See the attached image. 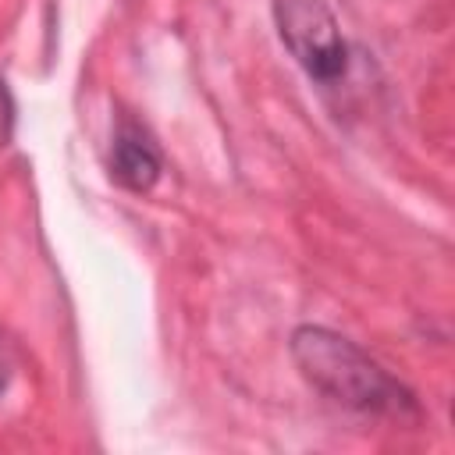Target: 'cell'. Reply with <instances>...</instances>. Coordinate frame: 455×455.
Segmentation results:
<instances>
[{
    "instance_id": "obj_3",
    "label": "cell",
    "mask_w": 455,
    "mask_h": 455,
    "mask_svg": "<svg viewBox=\"0 0 455 455\" xmlns=\"http://www.w3.org/2000/svg\"><path fill=\"white\" fill-rule=\"evenodd\" d=\"M164 171V156L146 124L121 117L110 146V178L128 192H149Z\"/></svg>"
},
{
    "instance_id": "obj_5",
    "label": "cell",
    "mask_w": 455,
    "mask_h": 455,
    "mask_svg": "<svg viewBox=\"0 0 455 455\" xmlns=\"http://www.w3.org/2000/svg\"><path fill=\"white\" fill-rule=\"evenodd\" d=\"M11 377H14V352H11V341L0 334V395L7 391Z\"/></svg>"
},
{
    "instance_id": "obj_1",
    "label": "cell",
    "mask_w": 455,
    "mask_h": 455,
    "mask_svg": "<svg viewBox=\"0 0 455 455\" xmlns=\"http://www.w3.org/2000/svg\"><path fill=\"white\" fill-rule=\"evenodd\" d=\"M291 359L320 395H327L331 402L352 412L419 419L416 395L402 380H395L377 359H370L355 341L327 327H313V323L299 327L291 334Z\"/></svg>"
},
{
    "instance_id": "obj_4",
    "label": "cell",
    "mask_w": 455,
    "mask_h": 455,
    "mask_svg": "<svg viewBox=\"0 0 455 455\" xmlns=\"http://www.w3.org/2000/svg\"><path fill=\"white\" fill-rule=\"evenodd\" d=\"M11 132H14V96H11L7 82L0 78V146L11 139Z\"/></svg>"
},
{
    "instance_id": "obj_2",
    "label": "cell",
    "mask_w": 455,
    "mask_h": 455,
    "mask_svg": "<svg viewBox=\"0 0 455 455\" xmlns=\"http://www.w3.org/2000/svg\"><path fill=\"white\" fill-rule=\"evenodd\" d=\"M274 18L281 43L313 82L334 85L338 78H345L348 43L341 39L327 0H274Z\"/></svg>"
}]
</instances>
